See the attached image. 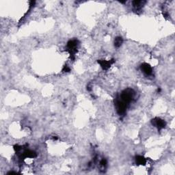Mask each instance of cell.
<instances>
[{
	"label": "cell",
	"instance_id": "cell-3",
	"mask_svg": "<svg viewBox=\"0 0 175 175\" xmlns=\"http://www.w3.org/2000/svg\"><path fill=\"white\" fill-rule=\"evenodd\" d=\"M122 43H123V38L121 37H117L116 38L114 41V45L116 47H121Z\"/></svg>",
	"mask_w": 175,
	"mask_h": 175
},
{
	"label": "cell",
	"instance_id": "cell-2",
	"mask_svg": "<svg viewBox=\"0 0 175 175\" xmlns=\"http://www.w3.org/2000/svg\"><path fill=\"white\" fill-rule=\"evenodd\" d=\"M141 70L144 75H147V76H149L152 74V67L148 65V64H142L141 66Z\"/></svg>",
	"mask_w": 175,
	"mask_h": 175
},
{
	"label": "cell",
	"instance_id": "cell-1",
	"mask_svg": "<svg viewBox=\"0 0 175 175\" xmlns=\"http://www.w3.org/2000/svg\"><path fill=\"white\" fill-rule=\"evenodd\" d=\"M152 125L155 127H157L158 129H162L163 128L165 127L166 126V122L164 120H162L160 119H155L152 121Z\"/></svg>",
	"mask_w": 175,
	"mask_h": 175
}]
</instances>
